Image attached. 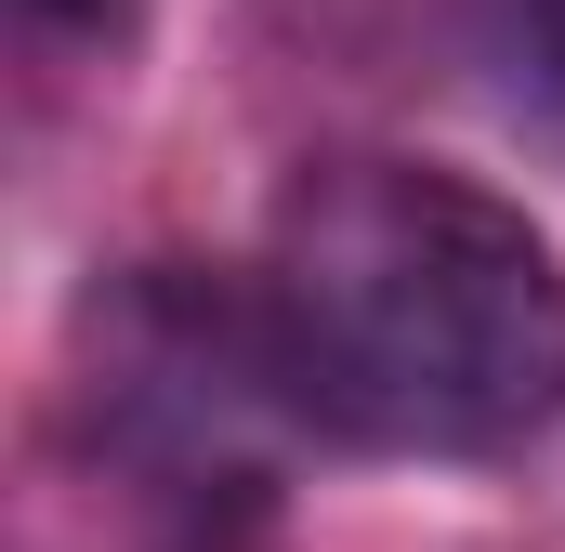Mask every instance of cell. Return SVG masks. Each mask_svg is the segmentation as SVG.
I'll return each instance as SVG.
<instances>
[{"instance_id": "obj_1", "label": "cell", "mask_w": 565, "mask_h": 552, "mask_svg": "<svg viewBox=\"0 0 565 552\" xmlns=\"http://www.w3.org/2000/svg\"><path fill=\"white\" fill-rule=\"evenodd\" d=\"M250 316L329 447L513 460L565 421V251L500 184L408 145H329L289 171Z\"/></svg>"}, {"instance_id": "obj_2", "label": "cell", "mask_w": 565, "mask_h": 552, "mask_svg": "<svg viewBox=\"0 0 565 552\" xmlns=\"http://www.w3.org/2000/svg\"><path fill=\"white\" fill-rule=\"evenodd\" d=\"M79 434L132 487L145 552H277L289 500V408L250 289H211L198 264H145L93 302L79 355Z\"/></svg>"}, {"instance_id": "obj_3", "label": "cell", "mask_w": 565, "mask_h": 552, "mask_svg": "<svg viewBox=\"0 0 565 552\" xmlns=\"http://www.w3.org/2000/svg\"><path fill=\"white\" fill-rule=\"evenodd\" d=\"M40 26H66V40H132V0H26Z\"/></svg>"}, {"instance_id": "obj_4", "label": "cell", "mask_w": 565, "mask_h": 552, "mask_svg": "<svg viewBox=\"0 0 565 552\" xmlns=\"http://www.w3.org/2000/svg\"><path fill=\"white\" fill-rule=\"evenodd\" d=\"M513 40H526V53L565 79V0H513Z\"/></svg>"}]
</instances>
